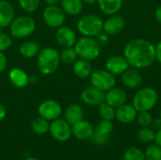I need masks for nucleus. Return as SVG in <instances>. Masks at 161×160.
<instances>
[{
  "label": "nucleus",
  "instance_id": "nucleus-1",
  "mask_svg": "<svg viewBox=\"0 0 161 160\" xmlns=\"http://www.w3.org/2000/svg\"><path fill=\"white\" fill-rule=\"evenodd\" d=\"M124 57L131 68L138 70L146 69L156 61V48L150 41L136 38L125 44Z\"/></svg>",
  "mask_w": 161,
  "mask_h": 160
},
{
  "label": "nucleus",
  "instance_id": "nucleus-2",
  "mask_svg": "<svg viewBox=\"0 0 161 160\" xmlns=\"http://www.w3.org/2000/svg\"><path fill=\"white\" fill-rule=\"evenodd\" d=\"M59 64V52L51 46L41 49L37 55V66L40 73L43 75H49L55 73L58 69Z\"/></svg>",
  "mask_w": 161,
  "mask_h": 160
},
{
  "label": "nucleus",
  "instance_id": "nucleus-3",
  "mask_svg": "<svg viewBox=\"0 0 161 160\" xmlns=\"http://www.w3.org/2000/svg\"><path fill=\"white\" fill-rule=\"evenodd\" d=\"M158 101V92L152 87H144L140 89L133 96L132 106L138 112L150 111Z\"/></svg>",
  "mask_w": 161,
  "mask_h": 160
},
{
  "label": "nucleus",
  "instance_id": "nucleus-4",
  "mask_svg": "<svg viewBox=\"0 0 161 160\" xmlns=\"http://www.w3.org/2000/svg\"><path fill=\"white\" fill-rule=\"evenodd\" d=\"M74 47L76 51L78 58L86 59L89 61L96 59L100 56L102 48L95 38L86 36L77 39Z\"/></svg>",
  "mask_w": 161,
  "mask_h": 160
},
{
  "label": "nucleus",
  "instance_id": "nucleus-5",
  "mask_svg": "<svg viewBox=\"0 0 161 160\" xmlns=\"http://www.w3.org/2000/svg\"><path fill=\"white\" fill-rule=\"evenodd\" d=\"M36 23L34 19L27 15L17 16L9 25L10 35L14 39H25L34 33Z\"/></svg>",
  "mask_w": 161,
  "mask_h": 160
},
{
  "label": "nucleus",
  "instance_id": "nucleus-6",
  "mask_svg": "<svg viewBox=\"0 0 161 160\" xmlns=\"http://www.w3.org/2000/svg\"><path fill=\"white\" fill-rule=\"evenodd\" d=\"M104 21L95 14H86L82 16L76 25V28L80 34L86 37L95 38L103 31Z\"/></svg>",
  "mask_w": 161,
  "mask_h": 160
},
{
  "label": "nucleus",
  "instance_id": "nucleus-7",
  "mask_svg": "<svg viewBox=\"0 0 161 160\" xmlns=\"http://www.w3.org/2000/svg\"><path fill=\"white\" fill-rule=\"evenodd\" d=\"M91 85L98 90L106 92L116 85V77L106 69H98L92 71L90 76Z\"/></svg>",
  "mask_w": 161,
  "mask_h": 160
},
{
  "label": "nucleus",
  "instance_id": "nucleus-8",
  "mask_svg": "<svg viewBox=\"0 0 161 160\" xmlns=\"http://www.w3.org/2000/svg\"><path fill=\"white\" fill-rule=\"evenodd\" d=\"M42 18L48 26L52 28H58L65 23L66 13L58 5L47 6L42 11Z\"/></svg>",
  "mask_w": 161,
  "mask_h": 160
},
{
  "label": "nucleus",
  "instance_id": "nucleus-9",
  "mask_svg": "<svg viewBox=\"0 0 161 160\" xmlns=\"http://www.w3.org/2000/svg\"><path fill=\"white\" fill-rule=\"evenodd\" d=\"M50 135L60 142H65L72 137V125L65 119H56L49 126Z\"/></svg>",
  "mask_w": 161,
  "mask_h": 160
},
{
  "label": "nucleus",
  "instance_id": "nucleus-10",
  "mask_svg": "<svg viewBox=\"0 0 161 160\" xmlns=\"http://www.w3.org/2000/svg\"><path fill=\"white\" fill-rule=\"evenodd\" d=\"M62 113V108L60 104L52 99H46L42 101L38 107V114L43 119L52 122L58 119Z\"/></svg>",
  "mask_w": 161,
  "mask_h": 160
},
{
  "label": "nucleus",
  "instance_id": "nucleus-11",
  "mask_svg": "<svg viewBox=\"0 0 161 160\" xmlns=\"http://www.w3.org/2000/svg\"><path fill=\"white\" fill-rule=\"evenodd\" d=\"M80 98L86 105L100 106L105 102V92L91 85L82 90Z\"/></svg>",
  "mask_w": 161,
  "mask_h": 160
},
{
  "label": "nucleus",
  "instance_id": "nucleus-12",
  "mask_svg": "<svg viewBox=\"0 0 161 160\" xmlns=\"http://www.w3.org/2000/svg\"><path fill=\"white\" fill-rule=\"evenodd\" d=\"M125 27V20L123 16L113 14L108 16L106 21H104L103 31L109 36H115L120 34Z\"/></svg>",
  "mask_w": 161,
  "mask_h": 160
},
{
  "label": "nucleus",
  "instance_id": "nucleus-13",
  "mask_svg": "<svg viewBox=\"0 0 161 160\" xmlns=\"http://www.w3.org/2000/svg\"><path fill=\"white\" fill-rule=\"evenodd\" d=\"M121 81L125 88L129 90H137L142 85L143 78L138 69L129 68L121 74Z\"/></svg>",
  "mask_w": 161,
  "mask_h": 160
},
{
  "label": "nucleus",
  "instance_id": "nucleus-14",
  "mask_svg": "<svg viewBox=\"0 0 161 160\" xmlns=\"http://www.w3.org/2000/svg\"><path fill=\"white\" fill-rule=\"evenodd\" d=\"M56 40L62 47H74L77 41V37L73 28L62 25L57 28Z\"/></svg>",
  "mask_w": 161,
  "mask_h": 160
},
{
  "label": "nucleus",
  "instance_id": "nucleus-15",
  "mask_svg": "<svg viewBox=\"0 0 161 160\" xmlns=\"http://www.w3.org/2000/svg\"><path fill=\"white\" fill-rule=\"evenodd\" d=\"M130 66L124 56H112L108 58L105 64V69L114 75H121Z\"/></svg>",
  "mask_w": 161,
  "mask_h": 160
},
{
  "label": "nucleus",
  "instance_id": "nucleus-16",
  "mask_svg": "<svg viewBox=\"0 0 161 160\" xmlns=\"http://www.w3.org/2000/svg\"><path fill=\"white\" fill-rule=\"evenodd\" d=\"M126 100L127 94L125 91L122 88L113 87L112 89L105 92V102L115 108L125 104Z\"/></svg>",
  "mask_w": 161,
  "mask_h": 160
},
{
  "label": "nucleus",
  "instance_id": "nucleus-17",
  "mask_svg": "<svg viewBox=\"0 0 161 160\" xmlns=\"http://www.w3.org/2000/svg\"><path fill=\"white\" fill-rule=\"evenodd\" d=\"M138 111L132 105L124 104L115 110V119L121 124H131L137 119Z\"/></svg>",
  "mask_w": 161,
  "mask_h": 160
},
{
  "label": "nucleus",
  "instance_id": "nucleus-18",
  "mask_svg": "<svg viewBox=\"0 0 161 160\" xmlns=\"http://www.w3.org/2000/svg\"><path fill=\"white\" fill-rule=\"evenodd\" d=\"M94 128L92 124L85 120H81L72 125V135L80 141L91 140Z\"/></svg>",
  "mask_w": 161,
  "mask_h": 160
},
{
  "label": "nucleus",
  "instance_id": "nucleus-19",
  "mask_svg": "<svg viewBox=\"0 0 161 160\" xmlns=\"http://www.w3.org/2000/svg\"><path fill=\"white\" fill-rule=\"evenodd\" d=\"M15 18V8L8 0H0V27L9 26Z\"/></svg>",
  "mask_w": 161,
  "mask_h": 160
},
{
  "label": "nucleus",
  "instance_id": "nucleus-20",
  "mask_svg": "<svg viewBox=\"0 0 161 160\" xmlns=\"http://www.w3.org/2000/svg\"><path fill=\"white\" fill-rule=\"evenodd\" d=\"M8 79L10 83L18 89L25 88L29 84V76L21 68H12L8 72Z\"/></svg>",
  "mask_w": 161,
  "mask_h": 160
},
{
  "label": "nucleus",
  "instance_id": "nucleus-21",
  "mask_svg": "<svg viewBox=\"0 0 161 160\" xmlns=\"http://www.w3.org/2000/svg\"><path fill=\"white\" fill-rule=\"evenodd\" d=\"M100 10L108 16L117 14L124 5V0H97Z\"/></svg>",
  "mask_w": 161,
  "mask_h": 160
},
{
  "label": "nucleus",
  "instance_id": "nucleus-22",
  "mask_svg": "<svg viewBox=\"0 0 161 160\" xmlns=\"http://www.w3.org/2000/svg\"><path fill=\"white\" fill-rule=\"evenodd\" d=\"M73 72L78 78L86 79L91 76L92 73V66L89 60L78 58L73 64Z\"/></svg>",
  "mask_w": 161,
  "mask_h": 160
},
{
  "label": "nucleus",
  "instance_id": "nucleus-23",
  "mask_svg": "<svg viewBox=\"0 0 161 160\" xmlns=\"http://www.w3.org/2000/svg\"><path fill=\"white\" fill-rule=\"evenodd\" d=\"M83 118H84V110L82 107L78 104L70 105L64 111V119L71 125L83 120Z\"/></svg>",
  "mask_w": 161,
  "mask_h": 160
},
{
  "label": "nucleus",
  "instance_id": "nucleus-24",
  "mask_svg": "<svg viewBox=\"0 0 161 160\" xmlns=\"http://www.w3.org/2000/svg\"><path fill=\"white\" fill-rule=\"evenodd\" d=\"M83 2L81 0H61L60 6L64 12L71 16H76L83 9Z\"/></svg>",
  "mask_w": 161,
  "mask_h": 160
},
{
  "label": "nucleus",
  "instance_id": "nucleus-25",
  "mask_svg": "<svg viewBox=\"0 0 161 160\" xmlns=\"http://www.w3.org/2000/svg\"><path fill=\"white\" fill-rule=\"evenodd\" d=\"M40 50V45L33 41H24L19 47L20 54L25 58H32L34 57H37Z\"/></svg>",
  "mask_w": 161,
  "mask_h": 160
},
{
  "label": "nucleus",
  "instance_id": "nucleus-26",
  "mask_svg": "<svg viewBox=\"0 0 161 160\" xmlns=\"http://www.w3.org/2000/svg\"><path fill=\"white\" fill-rule=\"evenodd\" d=\"M49 126H50L49 121L43 119L41 116L35 118L31 123L32 131L38 135H43V134L49 132Z\"/></svg>",
  "mask_w": 161,
  "mask_h": 160
},
{
  "label": "nucleus",
  "instance_id": "nucleus-27",
  "mask_svg": "<svg viewBox=\"0 0 161 160\" xmlns=\"http://www.w3.org/2000/svg\"><path fill=\"white\" fill-rule=\"evenodd\" d=\"M59 58L60 62L67 65L74 64L78 59V56L75 47H63V49L59 53Z\"/></svg>",
  "mask_w": 161,
  "mask_h": 160
},
{
  "label": "nucleus",
  "instance_id": "nucleus-28",
  "mask_svg": "<svg viewBox=\"0 0 161 160\" xmlns=\"http://www.w3.org/2000/svg\"><path fill=\"white\" fill-rule=\"evenodd\" d=\"M156 138V131L150 126V127H142L137 132V139L139 141L142 143H151L155 141Z\"/></svg>",
  "mask_w": 161,
  "mask_h": 160
},
{
  "label": "nucleus",
  "instance_id": "nucleus-29",
  "mask_svg": "<svg viewBox=\"0 0 161 160\" xmlns=\"http://www.w3.org/2000/svg\"><path fill=\"white\" fill-rule=\"evenodd\" d=\"M124 160H146L145 154L138 147H130L124 154Z\"/></svg>",
  "mask_w": 161,
  "mask_h": 160
},
{
  "label": "nucleus",
  "instance_id": "nucleus-30",
  "mask_svg": "<svg viewBox=\"0 0 161 160\" xmlns=\"http://www.w3.org/2000/svg\"><path fill=\"white\" fill-rule=\"evenodd\" d=\"M115 110L116 108L111 107L110 105L107 104L106 102L102 103L99 106V114L102 119L104 120H109L112 121L115 119Z\"/></svg>",
  "mask_w": 161,
  "mask_h": 160
},
{
  "label": "nucleus",
  "instance_id": "nucleus-31",
  "mask_svg": "<svg viewBox=\"0 0 161 160\" xmlns=\"http://www.w3.org/2000/svg\"><path fill=\"white\" fill-rule=\"evenodd\" d=\"M112 130H113L112 122L109 120H104V119H102V121H100L97 124L96 127L94 128V131H96L97 133L105 135V136H108V137L111 134Z\"/></svg>",
  "mask_w": 161,
  "mask_h": 160
},
{
  "label": "nucleus",
  "instance_id": "nucleus-32",
  "mask_svg": "<svg viewBox=\"0 0 161 160\" xmlns=\"http://www.w3.org/2000/svg\"><path fill=\"white\" fill-rule=\"evenodd\" d=\"M144 154L146 160H161V147L158 144H151L146 148Z\"/></svg>",
  "mask_w": 161,
  "mask_h": 160
},
{
  "label": "nucleus",
  "instance_id": "nucleus-33",
  "mask_svg": "<svg viewBox=\"0 0 161 160\" xmlns=\"http://www.w3.org/2000/svg\"><path fill=\"white\" fill-rule=\"evenodd\" d=\"M40 1L41 0H18L20 8L27 12V13H32L36 11L40 6Z\"/></svg>",
  "mask_w": 161,
  "mask_h": 160
},
{
  "label": "nucleus",
  "instance_id": "nucleus-34",
  "mask_svg": "<svg viewBox=\"0 0 161 160\" xmlns=\"http://www.w3.org/2000/svg\"><path fill=\"white\" fill-rule=\"evenodd\" d=\"M136 120L138 121V124L141 125V127H150L154 118L150 111H141L138 112Z\"/></svg>",
  "mask_w": 161,
  "mask_h": 160
},
{
  "label": "nucleus",
  "instance_id": "nucleus-35",
  "mask_svg": "<svg viewBox=\"0 0 161 160\" xmlns=\"http://www.w3.org/2000/svg\"><path fill=\"white\" fill-rule=\"evenodd\" d=\"M12 44V37L8 35L7 33L0 32V51L4 52L8 49Z\"/></svg>",
  "mask_w": 161,
  "mask_h": 160
},
{
  "label": "nucleus",
  "instance_id": "nucleus-36",
  "mask_svg": "<svg viewBox=\"0 0 161 160\" xmlns=\"http://www.w3.org/2000/svg\"><path fill=\"white\" fill-rule=\"evenodd\" d=\"M108 139H109L108 136H105V135L99 134L96 131L93 132V134H92V136L91 138L92 141L94 144H96V145H104V144H106L108 141Z\"/></svg>",
  "mask_w": 161,
  "mask_h": 160
},
{
  "label": "nucleus",
  "instance_id": "nucleus-37",
  "mask_svg": "<svg viewBox=\"0 0 161 160\" xmlns=\"http://www.w3.org/2000/svg\"><path fill=\"white\" fill-rule=\"evenodd\" d=\"M95 40L97 41V42L99 43V45L102 46H107L109 43V35H108L106 32L102 31L101 33H99L96 37Z\"/></svg>",
  "mask_w": 161,
  "mask_h": 160
},
{
  "label": "nucleus",
  "instance_id": "nucleus-38",
  "mask_svg": "<svg viewBox=\"0 0 161 160\" xmlns=\"http://www.w3.org/2000/svg\"><path fill=\"white\" fill-rule=\"evenodd\" d=\"M7 66H8V58L6 55L0 51V74L7 69Z\"/></svg>",
  "mask_w": 161,
  "mask_h": 160
},
{
  "label": "nucleus",
  "instance_id": "nucleus-39",
  "mask_svg": "<svg viewBox=\"0 0 161 160\" xmlns=\"http://www.w3.org/2000/svg\"><path fill=\"white\" fill-rule=\"evenodd\" d=\"M156 48V61L161 64V40L155 46Z\"/></svg>",
  "mask_w": 161,
  "mask_h": 160
},
{
  "label": "nucleus",
  "instance_id": "nucleus-40",
  "mask_svg": "<svg viewBox=\"0 0 161 160\" xmlns=\"http://www.w3.org/2000/svg\"><path fill=\"white\" fill-rule=\"evenodd\" d=\"M152 128L154 130H158L161 128V119L158 117V118H155L152 122V124H151Z\"/></svg>",
  "mask_w": 161,
  "mask_h": 160
},
{
  "label": "nucleus",
  "instance_id": "nucleus-41",
  "mask_svg": "<svg viewBox=\"0 0 161 160\" xmlns=\"http://www.w3.org/2000/svg\"><path fill=\"white\" fill-rule=\"evenodd\" d=\"M7 116V110L5 106L0 102V122H2Z\"/></svg>",
  "mask_w": 161,
  "mask_h": 160
},
{
  "label": "nucleus",
  "instance_id": "nucleus-42",
  "mask_svg": "<svg viewBox=\"0 0 161 160\" xmlns=\"http://www.w3.org/2000/svg\"><path fill=\"white\" fill-rule=\"evenodd\" d=\"M155 18L159 24H161V5H159L155 10Z\"/></svg>",
  "mask_w": 161,
  "mask_h": 160
},
{
  "label": "nucleus",
  "instance_id": "nucleus-43",
  "mask_svg": "<svg viewBox=\"0 0 161 160\" xmlns=\"http://www.w3.org/2000/svg\"><path fill=\"white\" fill-rule=\"evenodd\" d=\"M155 142H156V144H158L159 147H161V128L160 129H158V130L156 132Z\"/></svg>",
  "mask_w": 161,
  "mask_h": 160
},
{
  "label": "nucleus",
  "instance_id": "nucleus-44",
  "mask_svg": "<svg viewBox=\"0 0 161 160\" xmlns=\"http://www.w3.org/2000/svg\"><path fill=\"white\" fill-rule=\"evenodd\" d=\"M45 3L48 5V6H53V5H58L60 3L61 0H44Z\"/></svg>",
  "mask_w": 161,
  "mask_h": 160
},
{
  "label": "nucleus",
  "instance_id": "nucleus-45",
  "mask_svg": "<svg viewBox=\"0 0 161 160\" xmlns=\"http://www.w3.org/2000/svg\"><path fill=\"white\" fill-rule=\"evenodd\" d=\"M38 82V78L35 76V75H32V76H29V83L31 84H35Z\"/></svg>",
  "mask_w": 161,
  "mask_h": 160
},
{
  "label": "nucleus",
  "instance_id": "nucleus-46",
  "mask_svg": "<svg viewBox=\"0 0 161 160\" xmlns=\"http://www.w3.org/2000/svg\"><path fill=\"white\" fill-rule=\"evenodd\" d=\"M83 3L85 4H89V5H92L94 3H97V0H81Z\"/></svg>",
  "mask_w": 161,
  "mask_h": 160
},
{
  "label": "nucleus",
  "instance_id": "nucleus-47",
  "mask_svg": "<svg viewBox=\"0 0 161 160\" xmlns=\"http://www.w3.org/2000/svg\"><path fill=\"white\" fill-rule=\"evenodd\" d=\"M25 160H39V159H37V158H35V157H27V158H25Z\"/></svg>",
  "mask_w": 161,
  "mask_h": 160
},
{
  "label": "nucleus",
  "instance_id": "nucleus-48",
  "mask_svg": "<svg viewBox=\"0 0 161 160\" xmlns=\"http://www.w3.org/2000/svg\"><path fill=\"white\" fill-rule=\"evenodd\" d=\"M159 118L161 119V109H160V111H159Z\"/></svg>",
  "mask_w": 161,
  "mask_h": 160
},
{
  "label": "nucleus",
  "instance_id": "nucleus-49",
  "mask_svg": "<svg viewBox=\"0 0 161 160\" xmlns=\"http://www.w3.org/2000/svg\"><path fill=\"white\" fill-rule=\"evenodd\" d=\"M0 32H1V27H0Z\"/></svg>",
  "mask_w": 161,
  "mask_h": 160
}]
</instances>
